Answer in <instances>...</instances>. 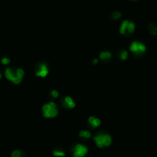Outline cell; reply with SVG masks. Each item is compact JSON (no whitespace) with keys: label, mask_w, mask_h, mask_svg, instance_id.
Here are the masks:
<instances>
[{"label":"cell","mask_w":157,"mask_h":157,"mask_svg":"<svg viewBox=\"0 0 157 157\" xmlns=\"http://www.w3.org/2000/svg\"><path fill=\"white\" fill-rule=\"evenodd\" d=\"M88 153V149L84 145L78 143L74 148V152H73V156L75 157H83L87 155Z\"/></svg>","instance_id":"obj_3"},{"label":"cell","mask_w":157,"mask_h":157,"mask_svg":"<svg viewBox=\"0 0 157 157\" xmlns=\"http://www.w3.org/2000/svg\"><path fill=\"white\" fill-rule=\"evenodd\" d=\"M79 137H82V138L89 139L91 137V133L90 131H88V130H82L79 132Z\"/></svg>","instance_id":"obj_14"},{"label":"cell","mask_w":157,"mask_h":157,"mask_svg":"<svg viewBox=\"0 0 157 157\" xmlns=\"http://www.w3.org/2000/svg\"><path fill=\"white\" fill-rule=\"evenodd\" d=\"M48 73H49V70H48V66L46 65V64L42 63L39 65L35 75L38 77H45L48 75Z\"/></svg>","instance_id":"obj_4"},{"label":"cell","mask_w":157,"mask_h":157,"mask_svg":"<svg viewBox=\"0 0 157 157\" xmlns=\"http://www.w3.org/2000/svg\"><path fill=\"white\" fill-rule=\"evenodd\" d=\"M88 122L93 128H97V127L100 126V124H101V121L99 118H97L94 116L89 117Z\"/></svg>","instance_id":"obj_6"},{"label":"cell","mask_w":157,"mask_h":157,"mask_svg":"<svg viewBox=\"0 0 157 157\" xmlns=\"http://www.w3.org/2000/svg\"><path fill=\"white\" fill-rule=\"evenodd\" d=\"M2 78V75H1V73H0V79Z\"/></svg>","instance_id":"obj_24"},{"label":"cell","mask_w":157,"mask_h":157,"mask_svg":"<svg viewBox=\"0 0 157 157\" xmlns=\"http://www.w3.org/2000/svg\"><path fill=\"white\" fill-rule=\"evenodd\" d=\"M11 156L13 157H20L22 156V151L19 150V149H17V150H14L12 153Z\"/></svg>","instance_id":"obj_18"},{"label":"cell","mask_w":157,"mask_h":157,"mask_svg":"<svg viewBox=\"0 0 157 157\" xmlns=\"http://www.w3.org/2000/svg\"><path fill=\"white\" fill-rule=\"evenodd\" d=\"M130 52L135 54H143L147 48L145 46L144 44L142 42H138V41H133L132 43L130 44Z\"/></svg>","instance_id":"obj_2"},{"label":"cell","mask_w":157,"mask_h":157,"mask_svg":"<svg viewBox=\"0 0 157 157\" xmlns=\"http://www.w3.org/2000/svg\"><path fill=\"white\" fill-rule=\"evenodd\" d=\"M135 24L133 22H130L129 21L128 25H127V29H126V32H128L129 34H132L135 31Z\"/></svg>","instance_id":"obj_15"},{"label":"cell","mask_w":157,"mask_h":157,"mask_svg":"<svg viewBox=\"0 0 157 157\" xmlns=\"http://www.w3.org/2000/svg\"><path fill=\"white\" fill-rule=\"evenodd\" d=\"M103 133H99V134L94 137V141L95 142L97 147H99V148H103L104 147L103 143Z\"/></svg>","instance_id":"obj_8"},{"label":"cell","mask_w":157,"mask_h":157,"mask_svg":"<svg viewBox=\"0 0 157 157\" xmlns=\"http://www.w3.org/2000/svg\"><path fill=\"white\" fill-rule=\"evenodd\" d=\"M149 30L150 34L153 35H157V24L152 22L149 25Z\"/></svg>","instance_id":"obj_13"},{"label":"cell","mask_w":157,"mask_h":157,"mask_svg":"<svg viewBox=\"0 0 157 157\" xmlns=\"http://www.w3.org/2000/svg\"><path fill=\"white\" fill-rule=\"evenodd\" d=\"M103 147H110L112 143V138L107 133H105L103 134Z\"/></svg>","instance_id":"obj_11"},{"label":"cell","mask_w":157,"mask_h":157,"mask_svg":"<svg viewBox=\"0 0 157 157\" xmlns=\"http://www.w3.org/2000/svg\"><path fill=\"white\" fill-rule=\"evenodd\" d=\"M133 1H137V0H133Z\"/></svg>","instance_id":"obj_25"},{"label":"cell","mask_w":157,"mask_h":157,"mask_svg":"<svg viewBox=\"0 0 157 157\" xmlns=\"http://www.w3.org/2000/svg\"><path fill=\"white\" fill-rule=\"evenodd\" d=\"M128 58V52L127 51H122L120 54V58L122 61H126Z\"/></svg>","instance_id":"obj_17"},{"label":"cell","mask_w":157,"mask_h":157,"mask_svg":"<svg viewBox=\"0 0 157 157\" xmlns=\"http://www.w3.org/2000/svg\"><path fill=\"white\" fill-rule=\"evenodd\" d=\"M121 16H122V14H121L120 12H119V11H115V12H114L113 14H112L111 18L114 19V20H118V19L121 18Z\"/></svg>","instance_id":"obj_16"},{"label":"cell","mask_w":157,"mask_h":157,"mask_svg":"<svg viewBox=\"0 0 157 157\" xmlns=\"http://www.w3.org/2000/svg\"><path fill=\"white\" fill-rule=\"evenodd\" d=\"M97 63H98V60H97V58H94L93 60V64L94 65H95V64H97Z\"/></svg>","instance_id":"obj_23"},{"label":"cell","mask_w":157,"mask_h":157,"mask_svg":"<svg viewBox=\"0 0 157 157\" xmlns=\"http://www.w3.org/2000/svg\"><path fill=\"white\" fill-rule=\"evenodd\" d=\"M58 114V108H55V109H53L50 111L47 112V113H44L43 117L45 118H54L55 117H57V115Z\"/></svg>","instance_id":"obj_10"},{"label":"cell","mask_w":157,"mask_h":157,"mask_svg":"<svg viewBox=\"0 0 157 157\" xmlns=\"http://www.w3.org/2000/svg\"><path fill=\"white\" fill-rule=\"evenodd\" d=\"M55 108H57L55 103L51 101L49 103L44 104L43 107H42V112H43V114L44 113H47V112L50 111V110H52L53 109H55Z\"/></svg>","instance_id":"obj_7"},{"label":"cell","mask_w":157,"mask_h":157,"mask_svg":"<svg viewBox=\"0 0 157 157\" xmlns=\"http://www.w3.org/2000/svg\"><path fill=\"white\" fill-rule=\"evenodd\" d=\"M5 76L8 79V81H12L15 84H19L22 81V77H21L18 75L16 70H13L10 68H7L5 71Z\"/></svg>","instance_id":"obj_1"},{"label":"cell","mask_w":157,"mask_h":157,"mask_svg":"<svg viewBox=\"0 0 157 157\" xmlns=\"http://www.w3.org/2000/svg\"><path fill=\"white\" fill-rule=\"evenodd\" d=\"M99 58L100 60L102 61H108L110 59H111L112 54L110 52L108 51H105V52H102L100 53Z\"/></svg>","instance_id":"obj_9"},{"label":"cell","mask_w":157,"mask_h":157,"mask_svg":"<svg viewBox=\"0 0 157 157\" xmlns=\"http://www.w3.org/2000/svg\"><path fill=\"white\" fill-rule=\"evenodd\" d=\"M53 155L55 156H64L66 154H65V153H64L63 151L54 150L53 151Z\"/></svg>","instance_id":"obj_19"},{"label":"cell","mask_w":157,"mask_h":157,"mask_svg":"<svg viewBox=\"0 0 157 157\" xmlns=\"http://www.w3.org/2000/svg\"><path fill=\"white\" fill-rule=\"evenodd\" d=\"M51 96L54 98H58V96H59V92L56 90H52L51 91Z\"/></svg>","instance_id":"obj_22"},{"label":"cell","mask_w":157,"mask_h":157,"mask_svg":"<svg viewBox=\"0 0 157 157\" xmlns=\"http://www.w3.org/2000/svg\"><path fill=\"white\" fill-rule=\"evenodd\" d=\"M1 62H2V64H4V65H7V64H10L11 60L8 58H6V57H4V58H2V59H1Z\"/></svg>","instance_id":"obj_20"},{"label":"cell","mask_w":157,"mask_h":157,"mask_svg":"<svg viewBox=\"0 0 157 157\" xmlns=\"http://www.w3.org/2000/svg\"><path fill=\"white\" fill-rule=\"evenodd\" d=\"M63 103L65 107H68V109H73V108L75 107L76 106V103H75V100L71 98L69 96H67V97H64V100H63Z\"/></svg>","instance_id":"obj_5"},{"label":"cell","mask_w":157,"mask_h":157,"mask_svg":"<svg viewBox=\"0 0 157 157\" xmlns=\"http://www.w3.org/2000/svg\"><path fill=\"white\" fill-rule=\"evenodd\" d=\"M128 23H129V20H124L122 22V24H121V25H120V33L121 34V35H124V34H126Z\"/></svg>","instance_id":"obj_12"},{"label":"cell","mask_w":157,"mask_h":157,"mask_svg":"<svg viewBox=\"0 0 157 157\" xmlns=\"http://www.w3.org/2000/svg\"><path fill=\"white\" fill-rule=\"evenodd\" d=\"M15 70H16L17 74H18V75H19V77H24V75H25V71H24L23 69L19 68H17Z\"/></svg>","instance_id":"obj_21"}]
</instances>
